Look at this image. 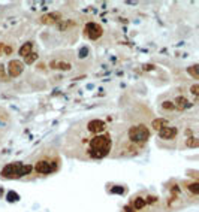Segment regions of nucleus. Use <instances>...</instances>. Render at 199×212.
<instances>
[{"instance_id": "obj_1", "label": "nucleus", "mask_w": 199, "mask_h": 212, "mask_svg": "<svg viewBox=\"0 0 199 212\" xmlns=\"http://www.w3.org/2000/svg\"><path fill=\"white\" fill-rule=\"evenodd\" d=\"M112 137L114 132L106 121L100 118H85L71 127L66 134L63 149L68 157L81 161L102 160L111 152Z\"/></svg>"}, {"instance_id": "obj_2", "label": "nucleus", "mask_w": 199, "mask_h": 212, "mask_svg": "<svg viewBox=\"0 0 199 212\" xmlns=\"http://www.w3.org/2000/svg\"><path fill=\"white\" fill-rule=\"evenodd\" d=\"M151 136V130L144 123H133L126 127H121L115 137H112V148L109 157L123 158V157H135L147 145Z\"/></svg>"}, {"instance_id": "obj_3", "label": "nucleus", "mask_w": 199, "mask_h": 212, "mask_svg": "<svg viewBox=\"0 0 199 212\" xmlns=\"http://www.w3.org/2000/svg\"><path fill=\"white\" fill-rule=\"evenodd\" d=\"M32 164V175L35 176H48L53 173H57L61 167V158L57 149L54 148H45L42 149L40 154L35 158ZM29 176V179L32 178Z\"/></svg>"}, {"instance_id": "obj_4", "label": "nucleus", "mask_w": 199, "mask_h": 212, "mask_svg": "<svg viewBox=\"0 0 199 212\" xmlns=\"http://www.w3.org/2000/svg\"><path fill=\"white\" fill-rule=\"evenodd\" d=\"M32 175V164L30 163H21L14 161L9 163L0 170V178L2 179H27Z\"/></svg>"}, {"instance_id": "obj_5", "label": "nucleus", "mask_w": 199, "mask_h": 212, "mask_svg": "<svg viewBox=\"0 0 199 212\" xmlns=\"http://www.w3.org/2000/svg\"><path fill=\"white\" fill-rule=\"evenodd\" d=\"M178 137V129L175 126H165L159 130V139L160 140H175Z\"/></svg>"}, {"instance_id": "obj_6", "label": "nucleus", "mask_w": 199, "mask_h": 212, "mask_svg": "<svg viewBox=\"0 0 199 212\" xmlns=\"http://www.w3.org/2000/svg\"><path fill=\"white\" fill-rule=\"evenodd\" d=\"M103 34V30L99 24H96V22H88V24L85 26V36L88 39H92V40H96L99 39L100 36Z\"/></svg>"}, {"instance_id": "obj_7", "label": "nucleus", "mask_w": 199, "mask_h": 212, "mask_svg": "<svg viewBox=\"0 0 199 212\" xmlns=\"http://www.w3.org/2000/svg\"><path fill=\"white\" fill-rule=\"evenodd\" d=\"M23 70H24V63L23 61H19V60H11L8 63V72L12 78H17L19 76L21 73H23Z\"/></svg>"}, {"instance_id": "obj_8", "label": "nucleus", "mask_w": 199, "mask_h": 212, "mask_svg": "<svg viewBox=\"0 0 199 212\" xmlns=\"http://www.w3.org/2000/svg\"><path fill=\"white\" fill-rule=\"evenodd\" d=\"M172 103H174L175 111H186V109H189V108L193 105V103L189 100V97L183 96V94H178V96H175L174 100H172Z\"/></svg>"}, {"instance_id": "obj_9", "label": "nucleus", "mask_w": 199, "mask_h": 212, "mask_svg": "<svg viewBox=\"0 0 199 212\" xmlns=\"http://www.w3.org/2000/svg\"><path fill=\"white\" fill-rule=\"evenodd\" d=\"M165 126H168V120H165V118H156V120H153L151 121V129L153 130H160V129H163Z\"/></svg>"}, {"instance_id": "obj_10", "label": "nucleus", "mask_w": 199, "mask_h": 212, "mask_svg": "<svg viewBox=\"0 0 199 212\" xmlns=\"http://www.w3.org/2000/svg\"><path fill=\"white\" fill-rule=\"evenodd\" d=\"M32 48H33V42H26V43L19 48V55L27 57L29 54H32Z\"/></svg>"}, {"instance_id": "obj_11", "label": "nucleus", "mask_w": 199, "mask_h": 212, "mask_svg": "<svg viewBox=\"0 0 199 212\" xmlns=\"http://www.w3.org/2000/svg\"><path fill=\"white\" fill-rule=\"evenodd\" d=\"M184 144H186L187 148H198L199 147V139L196 136H189V137H186Z\"/></svg>"}, {"instance_id": "obj_12", "label": "nucleus", "mask_w": 199, "mask_h": 212, "mask_svg": "<svg viewBox=\"0 0 199 212\" xmlns=\"http://www.w3.org/2000/svg\"><path fill=\"white\" fill-rule=\"evenodd\" d=\"M51 66H53V69H60V70H69L71 69V64L64 63V61H53Z\"/></svg>"}, {"instance_id": "obj_13", "label": "nucleus", "mask_w": 199, "mask_h": 212, "mask_svg": "<svg viewBox=\"0 0 199 212\" xmlns=\"http://www.w3.org/2000/svg\"><path fill=\"white\" fill-rule=\"evenodd\" d=\"M186 188H187V191H190L193 196H198V193H199V184L198 182H189Z\"/></svg>"}, {"instance_id": "obj_14", "label": "nucleus", "mask_w": 199, "mask_h": 212, "mask_svg": "<svg viewBox=\"0 0 199 212\" xmlns=\"http://www.w3.org/2000/svg\"><path fill=\"white\" fill-rule=\"evenodd\" d=\"M58 18L57 14H50V15H45V17H42V22H45V24H50V22H56Z\"/></svg>"}, {"instance_id": "obj_15", "label": "nucleus", "mask_w": 199, "mask_h": 212, "mask_svg": "<svg viewBox=\"0 0 199 212\" xmlns=\"http://www.w3.org/2000/svg\"><path fill=\"white\" fill-rule=\"evenodd\" d=\"M190 91H192V94H193V103H196V102H198V96H199V85H198V84H193L192 88H190Z\"/></svg>"}, {"instance_id": "obj_16", "label": "nucleus", "mask_w": 199, "mask_h": 212, "mask_svg": "<svg viewBox=\"0 0 199 212\" xmlns=\"http://www.w3.org/2000/svg\"><path fill=\"white\" fill-rule=\"evenodd\" d=\"M187 72L195 78V79H199V73H198V64H195V66H192V67H189L187 69Z\"/></svg>"}, {"instance_id": "obj_17", "label": "nucleus", "mask_w": 199, "mask_h": 212, "mask_svg": "<svg viewBox=\"0 0 199 212\" xmlns=\"http://www.w3.org/2000/svg\"><path fill=\"white\" fill-rule=\"evenodd\" d=\"M162 108H163L165 111H175V108H174V103H172V100H165V102L162 103Z\"/></svg>"}, {"instance_id": "obj_18", "label": "nucleus", "mask_w": 199, "mask_h": 212, "mask_svg": "<svg viewBox=\"0 0 199 212\" xmlns=\"http://www.w3.org/2000/svg\"><path fill=\"white\" fill-rule=\"evenodd\" d=\"M26 58V63L27 64H32V63H35L36 60H37V54L36 52H32V54H29L27 57H24Z\"/></svg>"}, {"instance_id": "obj_19", "label": "nucleus", "mask_w": 199, "mask_h": 212, "mask_svg": "<svg viewBox=\"0 0 199 212\" xmlns=\"http://www.w3.org/2000/svg\"><path fill=\"white\" fill-rule=\"evenodd\" d=\"M0 79H6V73H5V67L2 66V64H0Z\"/></svg>"}, {"instance_id": "obj_20", "label": "nucleus", "mask_w": 199, "mask_h": 212, "mask_svg": "<svg viewBox=\"0 0 199 212\" xmlns=\"http://www.w3.org/2000/svg\"><path fill=\"white\" fill-rule=\"evenodd\" d=\"M8 197H11L9 200H17V199H18V196H17L15 193H9V194H8Z\"/></svg>"}]
</instances>
